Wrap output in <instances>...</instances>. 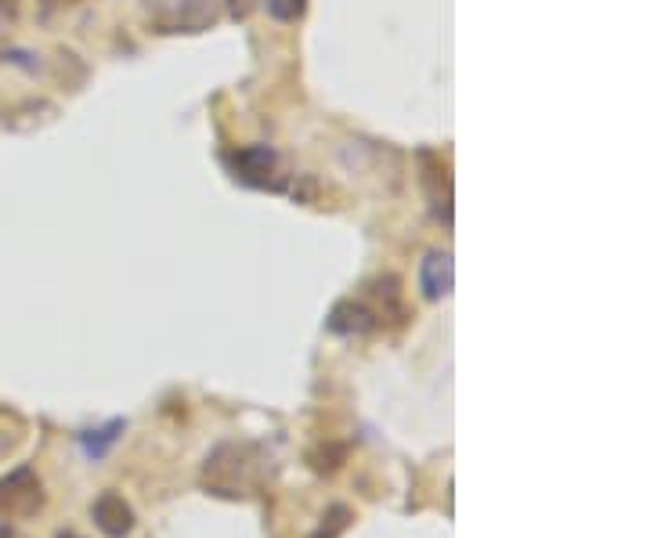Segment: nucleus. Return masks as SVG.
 Here are the masks:
<instances>
[{
	"instance_id": "obj_1",
	"label": "nucleus",
	"mask_w": 650,
	"mask_h": 538,
	"mask_svg": "<svg viewBox=\"0 0 650 538\" xmlns=\"http://www.w3.org/2000/svg\"><path fill=\"white\" fill-rule=\"evenodd\" d=\"M41 503H44L41 478L30 467H19L15 473H8L0 481V517H22V513H33Z\"/></svg>"
},
{
	"instance_id": "obj_2",
	"label": "nucleus",
	"mask_w": 650,
	"mask_h": 538,
	"mask_svg": "<svg viewBox=\"0 0 650 538\" xmlns=\"http://www.w3.org/2000/svg\"><path fill=\"white\" fill-rule=\"evenodd\" d=\"M325 329L336 336H369L380 329V311H372L361 300H340L325 318Z\"/></svg>"
},
{
	"instance_id": "obj_3",
	"label": "nucleus",
	"mask_w": 650,
	"mask_h": 538,
	"mask_svg": "<svg viewBox=\"0 0 650 538\" xmlns=\"http://www.w3.org/2000/svg\"><path fill=\"white\" fill-rule=\"evenodd\" d=\"M159 22L170 30H203L206 22H214V0H156Z\"/></svg>"
},
{
	"instance_id": "obj_4",
	"label": "nucleus",
	"mask_w": 650,
	"mask_h": 538,
	"mask_svg": "<svg viewBox=\"0 0 650 538\" xmlns=\"http://www.w3.org/2000/svg\"><path fill=\"white\" fill-rule=\"evenodd\" d=\"M91 517L105 538H127L134 531V509L127 498L116 492H105L102 498H98V503L91 506Z\"/></svg>"
},
{
	"instance_id": "obj_5",
	"label": "nucleus",
	"mask_w": 650,
	"mask_h": 538,
	"mask_svg": "<svg viewBox=\"0 0 650 538\" xmlns=\"http://www.w3.org/2000/svg\"><path fill=\"white\" fill-rule=\"evenodd\" d=\"M452 282H456V265H452V254L448 249H430L427 257H423L419 265V290L427 300H441L452 293Z\"/></svg>"
},
{
	"instance_id": "obj_6",
	"label": "nucleus",
	"mask_w": 650,
	"mask_h": 538,
	"mask_svg": "<svg viewBox=\"0 0 650 538\" xmlns=\"http://www.w3.org/2000/svg\"><path fill=\"white\" fill-rule=\"evenodd\" d=\"M235 178L246 181V184H271V173H274V162H279V156L271 153L268 145H249V148H239V153L228 156Z\"/></svg>"
},
{
	"instance_id": "obj_7",
	"label": "nucleus",
	"mask_w": 650,
	"mask_h": 538,
	"mask_svg": "<svg viewBox=\"0 0 650 538\" xmlns=\"http://www.w3.org/2000/svg\"><path fill=\"white\" fill-rule=\"evenodd\" d=\"M123 434V419H112L109 427L102 430H91V434H80V445H83V452L91 456V459H102L112 445H116V437Z\"/></svg>"
},
{
	"instance_id": "obj_8",
	"label": "nucleus",
	"mask_w": 650,
	"mask_h": 538,
	"mask_svg": "<svg viewBox=\"0 0 650 538\" xmlns=\"http://www.w3.org/2000/svg\"><path fill=\"white\" fill-rule=\"evenodd\" d=\"M265 8L274 22H296V19H304L307 0H265Z\"/></svg>"
},
{
	"instance_id": "obj_9",
	"label": "nucleus",
	"mask_w": 650,
	"mask_h": 538,
	"mask_svg": "<svg viewBox=\"0 0 650 538\" xmlns=\"http://www.w3.org/2000/svg\"><path fill=\"white\" fill-rule=\"evenodd\" d=\"M249 8H254V0H228L232 19H246V15H249Z\"/></svg>"
},
{
	"instance_id": "obj_10",
	"label": "nucleus",
	"mask_w": 650,
	"mask_h": 538,
	"mask_svg": "<svg viewBox=\"0 0 650 538\" xmlns=\"http://www.w3.org/2000/svg\"><path fill=\"white\" fill-rule=\"evenodd\" d=\"M58 538H80V535H72V531H61Z\"/></svg>"
},
{
	"instance_id": "obj_11",
	"label": "nucleus",
	"mask_w": 650,
	"mask_h": 538,
	"mask_svg": "<svg viewBox=\"0 0 650 538\" xmlns=\"http://www.w3.org/2000/svg\"><path fill=\"white\" fill-rule=\"evenodd\" d=\"M0 538H11V531H8V528H0Z\"/></svg>"
},
{
	"instance_id": "obj_12",
	"label": "nucleus",
	"mask_w": 650,
	"mask_h": 538,
	"mask_svg": "<svg viewBox=\"0 0 650 538\" xmlns=\"http://www.w3.org/2000/svg\"><path fill=\"white\" fill-rule=\"evenodd\" d=\"M44 4H58V0H44Z\"/></svg>"
},
{
	"instance_id": "obj_13",
	"label": "nucleus",
	"mask_w": 650,
	"mask_h": 538,
	"mask_svg": "<svg viewBox=\"0 0 650 538\" xmlns=\"http://www.w3.org/2000/svg\"><path fill=\"white\" fill-rule=\"evenodd\" d=\"M0 4H11V0H0Z\"/></svg>"
}]
</instances>
